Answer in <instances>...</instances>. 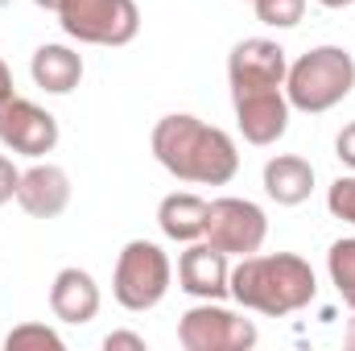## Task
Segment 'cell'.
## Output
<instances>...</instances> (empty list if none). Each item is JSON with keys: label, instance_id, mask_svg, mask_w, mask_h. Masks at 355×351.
<instances>
[{"label": "cell", "instance_id": "6da1fadb", "mask_svg": "<svg viewBox=\"0 0 355 351\" xmlns=\"http://www.w3.org/2000/svg\"><path fill=\"white\" fill-rule=\"evenodd\" d=\"M153 157L182 182H202V186H223L240 170L236 141L223 128L202 124L198 116H166L153 128Z\"/></svg>", "mask_w": 355, "mask_h": 351}, {"label": "cell", "instance_id": "7a4b0ae2", "mask_svg": "<svg viewBox=\"0 0 355 351\" xmlns=\"http://www.w3.org/2000/svg\"><path fill=\"white\" fill-rule=\"evenodd\" d=\"M227 285H232V298L244 310H257V314H268V318H285V314L310 306L314 293H318L314 268L293 252L244 257L232 268Z\"/></svg>", "mask_w": 355, "mask_h": 351}, {"label": "cell", "instance_id": "3957f363", "mask_svg": "<svg viewBox=\"0 0 355 351\" xmlns=\"http://www.w3.org/2000/svg\"><path fill=\"white\" fill-rule=\"evenodd\" d=\"M355 87V58L343 46H318L306 50L289 71H285V99L297 112H331L343 103Z\"/></svg>", "mask_w": 355, "mask_h": 351}, {"label": "cell", "instance_id": "277c9868", "mask_svg": "<svg viewBox=\"0 0 355 351\" xmlns=\"http://www.w3.org/2000/svg\"><path fill=\"white\" fill-rule=\"evenodd\" d=\"M33 4L54 12L58 25L87 46H128L141 29L137 0H33Z\"/></svg>", "mask_w": 355, "mask_h": 351}, {"label": "cell", "instance_id": "5b68a950", "mask_svg": "<svg viewBox=\"0 0 355 351\" xmlns=\"http://www.w3.org/2000/svg\"><path fill=\"white\" fill-rule=\"evenodd\" d=\"M170 277H174L170 257H166L157 244L132 240V244H124V252H120V261H116L112 293H116V302H120L124 310L141 314V310H153V306L166 298Z\"/></svg>", "mask_w": 355, "mask_h": 351}, {"label": "cell", "instance_id": "8992f818", "mask_svg": "<svg viewBox=\"0 0 355 351\" xmlns=\"http://www.w3.org/2000/svg\"><path fill=\"white\" fill-rule=\"evenodd\" d=\"M265 236H268V219L257 203H248V198H215L207 207L202 240L211 248H219L227 257L232 252L236 257H252V252H261Z\"/></svg>", "mask_w": 355, "mask_h": 351}, {"label": "cell", "instance_id": "52a82bcc", "mask_svg": "<svg viewBox=\"0 0 355 351\" xmlns=\"http://www.w3.org/2000/svg\"><path fill=\"white\" fill-rule=\"evenodd\" d=\"M178 339L186 351H248L257 348V323L207 302L182 314Z\"/></svg>", "mask_w": 355, "mask_h": 351}, {"label": "cell", "instance_id": "ba28073f", "mask_svg": "<svg viewBox=\"0 0 355 351\" xmlns=\"http://www.w3.org/2000/svg\"><path fill=\"white\" fill-rule=\"evenodd\" d=\"M0 141L12 153L42 157V153H50L58 145V120L46 108H37L33 99L4 95L0 99Z\"/></svg>", "mask_w": 355, "mask_h": 351}, {"label": "cell", "instance_id": "9c48e42d", "mask_svg": "<svg viewBox=\"0 0 355 351\" xmlns=\"http://www.w3.org/2000/svg\"><path fill=\"white\" fill-rule=\"evenodd\" d=\"M236 120L248 145H277L289 128V99L281 87H244L232 91Z\"/></svg>", "mask_w": 355, "mask_h": 351}, {"label": "cell", "instance_id": "30bf717a", "mask_svg": "<svg viewBox=\"0 0 355 351\" xmlns=\"http://www.w3.org/2000/svg\"><path fill=\"white\" fill-rule=\"evenodd\" d=\"M227 277H232L227 252H219V248H211V244H194V248H186L182 261H178V281H182V289H186L190 298H202V302L227 298V293H232Z\"/></svg>", "mask_w": 355, "mask_h": 351}, {"label": "cell", "instance_id": "8fae6325", "mask_svg": "<svg viewBox=\"0 0 355 351\" xmlns=\"http://www.w3.org/2000/svg\"><path fill=\"white\" fill-rule=\"evenodd\" d=\"M17 203L33 219H54L71 207V178L58 166H33L17 182Z\"/></svg>", "mask_w": 355, "mask_h": 351}, {"label": "cell", "instance_id": "7c38bea8", "mask_svg": "<svg viewBox=\"0 0 355 351\" xmlns=\"http://www.w3.org/2000/svg\"><path fill=\"white\" fill-rule=\"evenodd\" d=\"M50 310H54V318L75 323V327L91 323L99 314V285L91 281V273L62 268L54 277V285H50Z\"/></svg>", "mask_w": 355, "mask_h": 351}, {"label": "cell", "instance_id": "4fadbf2b", "mask_svg": "<svg viewBox=\"0 0 355 351\" xmlns=\"http://www.w3.org/2000/svg\"><path fill=\"white\" fill-rule=\"evenodd\" d=\"M314 190V166L306 157H293V153H281L265 166V194L281 207H297L306 203Z\"/></svg>", "mask_w": 355, "mask_h": 351}, {"label": "cell", "instance_id": "5bb4252c", "mask_svg": "<svg viewBox=\"0 0 355 351\" xmlns=\"http://www.w3.org/2000/svg\"><path fill=\"white\" fill-rule=\"evenodd\" d=\"M29 71H33V83L42 91L71 95V91L79 87V79H83V58L75 50H67V46H37Z\"/></svg>", "mask_w": 355, "mask_h": 351}, {"label": "cell", "instance_id": "9a60e30c", "mask_svg": "<svg viewBox=\"0 0 355 351\" xmlns=\"http://www.w3.org/2000/svg\"><path fill=\"white\" fill-rule=\"evenodd\" d=\"M207 207L211 203H202L194 194H166L162 207H157V223H162V232L170 240L190 244V240H198L207 232Z\"/></svg>", "mask_w": 355, "mask_h": 351}, {"label": "cell", "instance_id": "2e32d148", "mask_svg": "<svg viewBox=\"0 0 355 351\" xmlns=\"http://www.w3.org/2000/svg\"><path fill=\"white\" fill-rule=\"evenodd\" d=\"M327 268H331V281H335L339 298L355 310V240H335L331 252H327Z\"/></svg>", "mask_w": 355, "mask_h": 351}, {"label": "cell", "instance_id": "e0dca14e", "mask_svg": "<svg viewBox=\"0 0 355 351\" xmlns=\"http://www.w3.org/2000/svg\"><path fill=\"white\" fill-rule=\"evenodd\" d=\"M248 4L257 8V17H261L265 25H277V29L297 25L302 12H306V0H248Z\"/></svg>", "mask_w": 355, "mask_h": 351}, {"label": "cell", "instance_id": "ac0fdd59", "mask_svg": "<svg viewBox=\"0 0 355 351\" xmlns=\"http://www.w3.org/2000/svg\"><path fill=\"white\" fill-rule=\"evenodd\" d=\"M4 348L8 351H25V348H54L62 351V339L50 331V327H37V323H25V327H17V331H8V339H4Z\"/></svg>", "mask_w": 355, "mask_h": 351}, {"label": "cell", "instance_id": "d6986e66", "mask_svg": "<svg viewBox=\"0 0 355 351\" xmlns=\"http://www.w3.org/2000/svg\"><path fill=\"white\" fill-rule=\"evenodd\" d=\"M327 207H331V215H335V219L355 223V178H335V182H331Z\"/></svg>", "mask_w": 355, "mask_h": 351}, {"label": "cell", "instance_id": "ffe728a7", "mask_svg": "<svg viewBox=\"0 0 355 351\" xmlns=\"http://www.w3.org/2000/svg\"><path fill=\"white\" fill-rule=\"evenodd\" d=\"M17 182H21V174L12 170V162L0 153V207L8 203V198H17Z\"/></svg>", "mask_w": 355, "mask_h": 351}, {"label": "cell", "instance_id": "44dd1931", "mask_svg": "<svg viewBox=\"0 0 355 351\" xmlns=\"http://www.w3.org/2000/svg\"><path fill=\"white\" fill-rule=\"evenodd\" d=\"M335 153H339V162H343V166H352V170H355V124H347V128L339 132Z\"/></svg>", "mask_w": 355, "mask_h": 351}, {"label": "cell", "instance_id": "7402d4cb", "mask_svg": "<svg viewBox=\"0 0 355 351\" xmlns=\"http://www.w3.org/2000/svg\"><path fill=\"white\" fill-rule=\"evenodd\" d=\"M103 348L116 351V348H128V351H145V339L141 335H132V331H112L107 339H103Z\"/></svg>", "mask_w": 355, "mask_h": 351}, {"label": "cell", "instance_id": "603a6c76", "mask_svg": "<svg viewBox=\"0 0 355 351\" xmlns=\"http://www.w3.org/2000/svg\"><path fill=\"white\" fill-rule=\"evenodd\" d=\"M4 95H12V75H8V67L0 62V99H4Z\"/></svg>", "mask_w": 355, "mask_h": 351}, {"label": "cell", "instance_id": "cb8c5ba5", "mask_svg": "<svg viewBox=\"0 0 355 351\" xmlns=\"http://www.w3.org/2000/svg\"><path fill=\"white\" fill-rule=\"evenodd\" d=\"M343 343H347V348L355 351V318H352V323H347V331H343Z\"/></svg>", "mask_w": 355, "mask_h": 351}, {"label": "cell", "instance_id": "d4e9b609", "mask_svg": "<svg viewBox=\"0 0 355 351\" xmlns=\"http://www.w3.org/2000/svg\"><path fill=\"white\" fill-rule=\"evenodd\" d=\"M318 4H327V8H347V4H355V0H318Z\"/></svg>", "mask_w": 355, "mask_h": 351}]
</instances>
